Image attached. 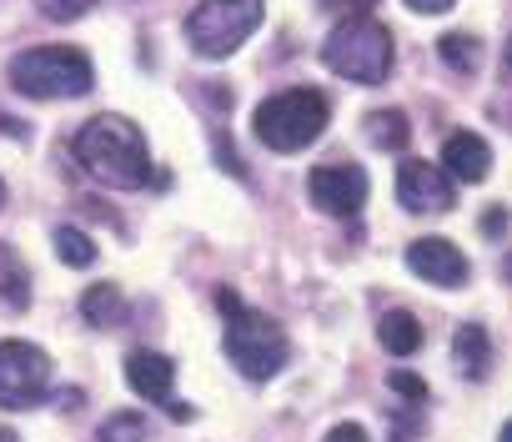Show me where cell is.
I'll list each match as a JSON object with an SVG mask.
<instances>
[{"label":"cell","instance_id":"d4e9b609","mask_svg":"<svg viewBox=\"0 0 512 442\" xmlns=\"http://www.w3.org/2000/svg\"><path fill=\"white\" fill-rule=\"evenodd\" d=\"M317 6H327V11H352V16H367V6H372V0H317Z\"/></svg>","mask_w":512,"mask_h":442},{"label":"cell","instance_id":"d6986e66","mask_svg":"<svg viewBox=\"0 0 512 442\" xmlns=\"http://www.w3.org/2000/svg\"><path fill=\"white\" fill-rule=\"evenodd\" d=\"M56 257L66 267H91L96 262V242L81 227H56Z\"/></svg>","mask_w":512,"mask_h":442},{"label":"cell","instance_id":"f1b7e54d","mask_svg":"<svg viewBox=\"0 0 512 442\" xmlns=\"http://www.w3.org/2000/svg\"><path fill=\"white\" fill-rule=\"evenodd\" d=\"M0 211H6V181H0Z\"/></svg>","mask_w":512,"mask_h":442},{"label":"cell","instance_id":"3957f363","mask_svg":"<svg viewBox=\"0 0 512 442\" xmlns=\"http://www.w3.org/2000/svg\"><path fill=\"white\" fill-rule=\"evenodd\" d=\"M6 76L31 101H76L96 86V66L76 46H31L6 66Z\"/></svg>","mask_w":512,"mask_h":442},{"label":"cell","instance_id":"484cf974","mask_svg":"<svg viewBox=\"0 0 512 442\" xmlns=\"http://www.w3.org/2000/svg\"><path fill=\"white\" fill-rule=\"evenodd\" d=\"M482 232H487V237H502V232H507V211H487V216H482Z\"/></svg>","mask_w":512,"mask_h":442},{"label":"cell","instance_id":"7c38bea8","mask_svg":"<svg viewBox=\"0 0 512 442\" xmlns=\"http://www.w3.org/2000/svg\"><path fill=\"white\" fill-rule=\"evenodd\" d=\"M442 171L452 176V181H487V171H492V151H487V141L482 136H472V131H452L447 141H442Z\"/></svg>","mask_w":512,"mask_h":442},{"label":"cell","instance_id":"7402d4cb","mask_svg":"<svg viewBox=\"0 0 512 442\" xmlns=\"http://www.w3.org/2000/svg\"><path fill=\"white\" fill-rule=\"evenodd\" d=\"M86 6H91V0H41V16H51V21H76V16H86Z\"/></svg>","mask_w":512,"mask_h":442},{"label":"cell","instance_id":"277c9868","mask_svg":"<svg viewBox=\"0 0 512 442\" xmlns=\"http://www.w3.org/2000/svg\"><path fill=\"white\" fill-rule=\"evenodd\" d=\"M327 71H337L352 86H377L392 71V31L372 16H347L322 46Z\"/></svg>","mask_w":512,"mask_h":442},{"label":"cell","instance_id":"ffe728a7","mask_svg":"<svg viewBox=\"0 0 512 442\" xmlns=\"http://www.w3.org/2000/svg\"><path fill=\"white\" fill-rule=\"evenodd\" d=\"M151 437V422L141 412H116L101 422V442H146Z\"/></svg>","mask_w":512,"mask_h":442},{"label":"cell","instance_id":"9a60e30c","mask_svg":"<svg viewBox=\"0 0 512 442\" xmlns=\"http://www.w3.org/2000/svg\"><path fill=\"white\" fill-rule=\"evenodd\" d=\"M377 342H382L392 357H412V352L422 347V322L397 307V312H387V317L377 322Z\"/></svg>","mask_w":512,"mask_h":442},{"label":"cell","instance_id":"cb8c5ba5","mask_svg":"<svg viewBox=\"0 0 512 442\" xmlns=\"http://www.w3.org/2000/svg\"><path fill=\"white\" fill-rule=\"evenodd\" d=\"M402 6L417 16H442V11H452V0H402Z\"/></svg>","mask_w":512,"mask_h":442},{"label":"cell","instance_id":"6da1fadb","mask_svg":"<svg viewBox=\"0 0 512 442\" xmlns=\"http://www.w3.org/2000/svg\"><path fill=\"white\" fill-rule=\"evenodd\" d=\"M71 151H76V161H81V171L91 181L116 186V191H136L151 176V151H146L141 126L126 121V116H116V111L111 116H91L76 131Z\"/></svg>","mask_w":512,"mask_h":442},{"label":"cell","instance_id":"5b68a950","mask_svg":"<svg viewBox=\"0 0 512 442\" xmlns=\"http://www.w3.org/2000/svg\"><path fill=\"white\" fill-rule=\"evenodd\" d=\"M262 21L267 0H196V11L186 16V41L201 61H226L256 36Z\"/></svg>","mask_w":512,"mask_h":442},{"label":"cell","instance_id":"52a82bcc","mask_svg":"<svg viewBox=\"0 0 512 442\" xmlns=\"http://www.w3.org/2000/svg\"><path fill=\"white\" fill-rule=\"evenodd\" d=\"M51 392V357L36 342H0V407H36Z\"/></svg>","mask_w":512,"mask_h":442},{"label":"cell","instance_id":"ba28073f","mask_svg":"<svg viewBox=\"0 0 512 442\" xmlns=\"http://www.w3.org/2000/svg\"><path fill=\"white\" fill-rule=\"evenodd\" d=\"M307 196L317 201V211L347 221L367 206V171L357 161H327L307 176Z\"/></svg>","mask_w":512,"mask_h":442},{"label":"cell","instance_id":"83f0119b","mask_svg":"<svg viewBox=\"0 0 512 442\" xmlns=\"http://www.w3.org/2000/svg\"><path fill=\"white\" fill-rule=\"evenodd\" d=\"M0 442H21V437H16V432H6V427H0Z\"/></svg>","mask_w":512,"mask_h":442},{"label":"cell","instance_id":"8992f818","mask_svg":"<svg viewBox=\"0 0 512 442\" xmlns=\"http://www.w3.org/2000/svg\"><path fill=\"white\" fill-rule=\"evenodd\" d=\"M327 121H332L327 96L312 86H297V91H282L256 106V141L272 151H302L327 131Z\"/></svg>","mask_w":512,"mask_h":442},{"label":"cell","instance_id":"603a6c76","mask_svg":"<svg viewBox=\"0 0 512 442\" xmlns=\"http://www.w3.org/2000/svg\"><path fill=\"white\" fill-rule=\"evenodd\" d=\"M322 442H372V437H367V427H357V422H337Z\"/></svg>","mask_w":512,"mask_h":442},{"label":"cell","instance_id":"9c48e42d","mask_svg":"<svg viewBox=\"0 0 512 442\" xmlns=\"http://www.w3.org/2000/svg\"><path fill=\"white\" fill-rule=\"evenodd\" d=\"M397 201L407 211H422V216H437L457 201V186L452 176L437 166V161H422V156H407L397 161Z\"/></svg>","mask_w":512,"mask_h":442},{"label":"cell","instance_id":"4316f807","mask_svg":"<svg viewBox=\"0 0 512 442\" xmlns=\"http://www.w3.org/2000/svg\"><path fill=\"white\" fill-rule=\"evenodd\" d=\"M497 442H512V417L502 422V432H497Z\"/></svg>","mask_w":512,"mask_h":442},{"label":"cell","instance_id":"7a4b0ae2","mask_svg":"<svg viewBox=\"0 0 512 442\" xmlns=\"http://www.w3.org/2000/svg\"><path fill=\"white\" fill-rule=\"evenodd\" d=\"M216 307L226 312V332H221V347H226V362L246 377V382H272L287 357H292V342L282 332V322H272L267 312H251L236 302V292H216Z\"/></svg>","mask_w":512,"mask_h":442},{"label":"cell","instance_id":"4fadbf2b","mask_svg":"<svg viewBox=\"0 0 512 442\" xmlns=\"http://www.w3.org/2000/svg\"><path fill=\"white\" fill-rule=\"evenodd\" d=\"M452 362L467 382H482L492 372V342H487V327L482 322H462L457 337H452Z\"/></svg>","mask_w":512,"mask_h":442},{"label":"cell","instance_id":"e0dca14e","mask_svg":"<svg viewBox=\"0 0 512 442\" xmlns=\"http://www.w3.org/2000/svg\"><path fill=\"white\" fill-rule=\"evenodd\" d=\"M437 56H442V66L457 71V76H477V66H482L477 36H462V31H447V36L437 41Z\"/></svg>","mask_w":512,"mask_h":442},{"label":"cell","instance_id":"2e32d148","mask_svg":"<svg viewBox=\"0 0 512 442\" xmlns=\"http://www.w3.org/2000/svg\"><path fill=\"white\" fill-rule=\"evenodd\" d=\"M367 141H372L377 151H407L412 121H407L402 111H372V116H367Z\"/></svg>","mask_w":512,"mask_h":442},{"label":"cell","instance_id":"44dd1931","mask_svg":"<svg viewBox=\"0 0 512 442\" xmlns=\"http://www.w3.org/2000/svg\"><path fill=\"white\" fill-rule=\"evenodd\" d=\"M387 387H392L397 397H407V402H422V397H427V382H422L417 372H392Z\"/></svg>","mask_w":512,"mask_h":442},{"label":"cell","instance_id":"30bf717a","mask_svg":"<svg viewBox=\"0 0 512 442\" xmlns=\"http://www.w3.org/2000/svg\"><path fill=\"white\" fill-rule=\"evenodd\" d=\"M407 267H412L422 282H432V287H467V277H472L467 257H462L447 237H417V242L407 247Z\"/></svg>","mask_w":512,"mask_h":442},{"label":"cell","instance_id":"8fae6325","mask_svg":"<svg viewBox=\"0 0 512 442\" xmlns=\"http://www.w3.org/2000/svg\"><path fill=\"white\" fill-rule=\"evenodd\" d=\"M171 377H176V362L166 352H146L136 347L126 357V387L146 402H171Z\"/></svg>","mask_w":512,"mask_h":442},{"label":"cell","instance_id":"ac0fdd59","mask_svg":"<svg viewBox=\"0 0 512 442\" xmlns=\"http://www.w3.org/2000/svg\"><path fill=\"white\" fill-rule=\"evenodd\" d=\"M0 302L6 307H26L31 302V287H26V267H21V257L0 242Z\"/></svg>","mask_w":512,"mask_h":442},{"label":"cell","instance_id":"f546056e","mask_svg":"<svg viewBox=\"0 0 512 442\" xmlns=\"http://www.w3.org/2000/svg\"><path fill=\"white\" fill-rule=\"evenodd\" d=\"M507 66H512V41H507Z\"/></svg>","mask_w":512,"mask_h":442},{"label":"cell","instance_id":"5bb4252c","mask_svg":"<svg viewBox=\"0 0 512 442\" xmlns=\"http://www.w3.org/2000/svg\"><path fill=\"white\" fill-rule=\"evenodd\" d=\"M81 317H86L91 327H116V322L126 317V297H121V287H116V282H96V287H86V292H81Z\"/></svg>","mask_w":512,"mask_h":442}]
</instances>
